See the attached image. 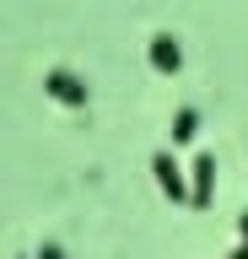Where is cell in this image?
Listing matches in <instances>:
<instances>
[{
  "label": "cell",
  "mask_w": 248,
  "mask_h": 259,
  "mask_svg": "<svg viewBox=\"0 0 248 259\" xmlns=\"http://www.w3.org/2000/svg\"><path fill=\"white\" fill-rule=\"evenodd\" d=\"M43 92L54 97V103H65V108H86V81L81 76H70V70H49V76H43Z\"/></svg>",
  "instance_id": "6da1fadb"
},
{
  "label": "cell",
  "mask_w": 248,
  "mask_h": 259,
  "mask_svg": "<svg viewBox=\"0 0 248 259\" xmlns=\"http://www.w3.org/2000/svg\"><path fill=\"white\" fill-rule=\"evenodd\" d=\"M151 173H157V184H162V194H173V200H178V205H189V200H194V189H189V184H183V173H178V162L167 157V151H157V157H151Z\"/></svg>",
  "instance_id": "7a4b0ae2"
},
{
  "label": "cell",
  "mask_w": 248,
  "mask_h": 259,
  "mask_svg": "<svg viewBox=\"0 0 248 259\" xmlns=\"http://www.w3.org/2000/svg\"><path fill=\"white\" fill-rule=\"evenodd\" d=\"M146 54H151V70H157V76H178V65H183V49H178V38H173V32H157Z\"/></svg>",
  "instance_id": "3957f363"
},
{
  "label": "cell",
  "mask_w": 248,
  "mask_h": 259,
  "mask_svg": "<svg viewBox=\"0 0 248 259\" xmlns=\"http://www.w3.org/2000/svg\"><path fill=\"white\" fill-rule=\"evenodd\" d=\"M211 194H216V157L205 151V157L194 162V200H189V205L205 210V205H211Z\"/></svg>",
  "instance_id": "277c9868"
},
{
  "label": "cell",
  "mask_w": 248,
  "mask_h": 259,
  "mask_svg": "<svg viewBox=\"0 0 248 259\" xmlns=\"http://www.w3.org/2000/svg\"><path fill=\"white\" fill-rule=\"evenodd\" d=\"M194 130H200V108H178L173 113V146L194 141Z\"/></svg>",
  "instance_id": "5b68a950"
},
{
  "label": "cell",
  "mask_w": 248,
  "mask_h": 259,
  "mask_svg": "<svg viewBox=\"0 0 248 259\" xmlns=\"http://www.w3.org/2000/svg\"><path fill=\"white\" fill-rule=\"evenodd\" d=\"M33 259H65V248H60V243H43V248H38Z\"/></svg>",
  "instance_id": "8992f818"
},
{
  "label": "cell",
  "mask_w": 248,
  "mask_h": 259,
  "mask_svg": "<svg viewBox=\"0 0 248 259\" xmlns=\"http://www.w3.org/2000/svg\"><path fill=\"white\" fill-rule=\"evenodd\" d=\"M227 259H248V238H243V243H237V248H232V254H227Z\"/></svg>",
  "instance_id": "52a82bcc"
},
{
  "label": "cell",
  "mask_w": 248,
  "mask_h": 259,
  "mask_svg": "<svg viewBox=\"0 0 248 259\" xmlns=\"http://www.w3.org/2000/svg\"><path fill=\"white\" fill-rule=\"evenodd\" d=\"M237 232H243V238H248V210H243V216H237Z\"/></svg>",
  "instance_id": "ba28073f"
}]
</instances>
